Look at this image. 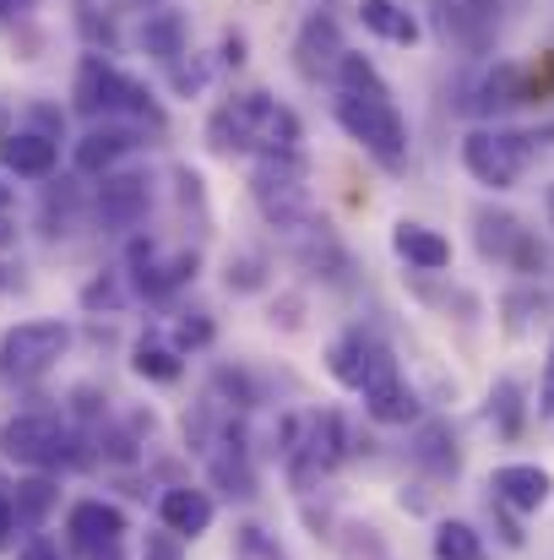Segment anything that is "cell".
Wrapping results in <instances>:
<instances>
[{"mask_svg": "<svg viewBox=\"0 0 554 560\" xmlns=\"http://www.w3.org/2000/svg\"><path fill=\"white\" fill-rule=\"evenodd\" d=\"M207 142H212V153H261V159L267 153H299V120L278 98L245 93V98H228L223 109H212Z\"/></svg>", "mask_w": 554, "mask_h": 560, "instance_id": "6da1fadb", "label": "cell"}, {"mask_svg": "<svg viewBox=\"0 0 554 560\" xmlns=\"http://www.w3.org/2000/svg\"><path fill=\"white\" fill-rule=\"evenodd\" d=\"M338 126L354 142H365L386 170L408 164V126H402L391 93H338Z\"/></svg>", "mask_w": 554, "mask_h": 560, "instance_id": "7a4b0ae2", "label": "cell"}, {"mask_svg": "<svg viewBox=\"0 0 554 560\" xmlns=\"http://www.w3.org/2000/svg\"><path fill=\"white\" fill-rule=\"evenodd\" d=\"M250 190L261 201V212L283 229V234H305L316 229V207H310V190H305V164L299 153H267L250 175Z\"/></svg>", "mask_w": 554, "mask_h": 560, "instance_id": "3957f363", "label": "cell"}, {"mask_svg": "<svg viewBox=\"0 0 554 560\" xmlns=\"http://www.w3.org/2000/svg\"><path fill=\"white\" fill-rule=\"evenodd\" d=\"M0 457L16 468H60L71 463V430L55 413H16L0 424Z\"/></svg>", "mask_w": 554, "mask_h": 560, "instance_id": "277c9868", "label": "cell"}, {"mask_svg": "<svg viewBox=\"0 0 554 560\" xmlns=\"http://www.w3.org/2000/svg\"><path fill=\"white\" fill-rule=\"evenodd\" d=\"M528 159H533V137H517V131H490L484 126V131H468V142H462L468 175L490 190L517 186L522 170H528Z\"/></svg>", "mask_w": 554, "mask_h": 560, "instance_id": "5b68a950", "label": "cell"}, {"mask_svg": "<svg viewBox=\"0 0 554 560\" xmlns=\"http://www.w3.org/2000/svg\"><path fill=\"white\" fill-rule=\"evenodd\" d=\"M76 109L82 115H153V93L142 88V82H131L126 71H115V66H104L98 55H87L82 60V71H76Z\"/></svg>", "mask_w": 554, "mask_h": 560, "instance_id": "8992f818", "label": "cell"}, {"mask_svg": "<svg viewBox=\"0 0 554 560\" xmlns=\"http://www.w3.org/2000/svg\"><path fill=\"white\" fill-rule=\"evenodd\" d=\"M66 349H71V327L66 322H16L0 338V375L5 381H38Z\"/></svg>", "mask_w": 554, "mask_h": 560, "instance_id": "52a82bcc", "label": "cell"}, {"mask_svg": "<svg viewBox=\"0 0 554 560\" xmlns=\"http://www.w3.org/2000/svg\"><path fill=\"white\" fill-rule=\"evenodd\" d=\"M327 371L338 375L349 392H359V397H375V392H386L391 381H402L391 349H386L380 338H369V332H343V338L327 349Z\"/></svg>", "mask_w": 554, "mask_h": 560, "instance_id": "ba28073f", "label": "cell"}, {"mask_svg": "<svg viewBox=\"0 0 554 560\" xmlns=\"http://www.w3.org/2000/svg\"><path fill=\"white\" fill-rule=\"evenodd\" d=\"M435 22L457 49L479 55V49H490V38L500 27V0H435Z\"/></svg>", "mask_w": 554, "mask_h": 560, "instance_id": "9c48e42d", "label": "cell"}, {"mask_svg": "<svg viewBox=\"0 0 554 560\" xmlns=\"http://www.w3.org/2000/svg\"><path fill=\"white\" fill-rule=\"evenodd\" d=\"M343 463V419L338 413H316L310 424H305V441L294 446V485L299 490H310L316 485V474H327V468H338Z\"/></svg>", "mask_w": 554, "mask_h": 560, "instance_id": "30bf717a", "label": "cell"}, {"mask_svg": "<svg viewBox=\"0 0 554 560\" xmlns=\"http://www.w3.org/2000/svg\"><path fill=\"white\" fill-rule=\"evenodd\" d=\"M148 207H153L148 175H104V186H98V223L104 229L126 234L148 218Z\"/></svg>", "mask_w": 554, "mask_h": 560, "instance_id": "8fae6325", "label": "cell"}, {"mask_svg": "<svg viewBox=\"0 0 554 560\" xmlns=\"http://www.w3.org/2000/svg\"><path fill=\"white\" fill-rule=\"evenodd\" d=\"M473 223H479V250H484V256H495V261H517L522 272H533V267L544 261V256L533 250L528 229H522L511 212H495V207H484Z\"/></svg>", "mask_w": 554, "mask_h": 560, "instance_id": "7c38bea8", "label": "cell"}, {"mask_svg": "<svg viewBox=\"0 0 554 560\" xmlns=\"http://www.w3.org/2000/svg\"><path fill=\"white\" fill-rule=\"evenodd\" d=\"M490 490H495V501L511 506V512H539V506H550L554 479L539 463H506V468H495Z\"/></svg>", "mask_w": 554, "mask_h": 560, "instance_id": "4fadbf2b", "label": "cell"}, {"mask_svg": "<svg viewBox=\"0 0 554 560\" xmlns=\"http://www.w3.org/2000/svg\"><path fill=\"white\" fill-rule=\"evenodd\" d=\"M66 528H71V545H76V550L98 556V550L120 545V534H126V512L109 506V501H76L71 517H66Z\"/></svg>", "mask_w": 554, "mask_h": 560, "instance_id": "5bb4252c", "label": "cell"}, {"mask_svg": "<svg viewBox=\"0 0 554 560\" xmlns=\"http://www.w3.org/2000/svg\"><path fill=\"white\" fill-rule=\"evenodd\" d=\"M294 55H299V71L305 77H327V71H338L343 66V33H338V22L327 16V11H316L305 27H299V44H294Z\"/></svg>", "mask_w": 554, "mask_h": 560, "instance_id": "9a60e30c", "label": "cell"}, {"mask_svg": "<svg viewBox=\"0 0 554 560\" xmlns=\"http://www.w3.org/2000/svg\"><path fill=\"white\" fill-rule=\"evenodd\" d=\"M131 148H137V131H131V126H109V120H104V126H93V131L76 142V153H71V159H76V170H82V175H109Z\"/></svg>", "mask_w": 554, "mask_h": 560, "instance_id": "2e32d148", "label": "cell"}, {"mask_svg": "<svg viewBox=\"0 0 554 560\" xmlns=\"http://www.w3.org/2000/svg\"><path fill=\"white\" fill-rule=\"evenodd\" d=\"M158 517H164V528L175 534V539H201L207 528H212V495L207 490H164V501H158Z\"/></svg>", "mask_w": 554, "mask_h": 560, "instance_id": "e0dca14e", "label": "cell"}, {"mask_svg": "<svg viewBox=\"0 0 554 560\" xmlns=\"http://www.w3.org/2000/svg\"><path fill=\"white\" fill-rule=\"evenodd\" d=\"M0 164H5L11 175H22V180H44V175H55L60 148H55L49 137H38V131H16V137L0 142Z\"/></svg>", "mask_w": 554, "mask_h": 560, "instance_id": "ac0fdd59", "label": "cell"}, {"mask_svg": "<svg viewBox=\"0 0 554 560\" xmlns=\"http://www.w3.org/2000/svg\"><path fill=\"white\" fill-rule=\"evenodd\" d=\"M391 245H397V256H402L408 267H419V272H440V267H451V240L435 234V229H424V223H397Z\"/></svg>", "mask_w": 554, "mask_h": 560, "instance_id": "d6986e66", "label": "cell"}, {"mask_svg": "<svg viewBox=\"0 0 554 560\" xmlns=\"http://www.w3.org/2000/svg\"><path fill=\"white\" fill-rule=\"evenodd\" d=\"M185 38H190V22H185V11H169V5L164 11H148L142 16V33H137V44L153 60H169V66L185 55Z\"/></svg>", "mask_w": 554, "mask_h": 560, "instance_id": "ffe728a7", "label": "cell"}, {"mask_svg": "<svg viewBox=\"0 0 554 560\" xmlns=\"http://www.w3.org/2000/svg\"><path fill=\"white\" fill-rule=\"evenodd\" d=\"M413 463L424 468V474H435V479H457V468H462V452H457V435H451V424H424L419 435H413Z\"/></svg>", "mask_w": 554, "mask_h": 560, "instance_id": "44dd1931", "label": "cell"}, {"mask_svg": "<svg viewBox=\"0 0 554 560\" xmlns=\"http://www.w3.org/2000/svg\"><path fill=\"white\" fill-rule=\"evenodd\" d=\"M359 22H365L375 38H386V44H402V49L419 44V22L397 0H359Z\"/></svg>", "mask_w": 554, "mask_h": 560, "instance_id": "7402d4cb", "label": "cell"}, {"mask_svg": "<svg viewBox=\"0 0 554 560\" xmlns=\"http://www.w3.org/2000/svg\"><path fill=\"white\" fill-rule=\"evenodd\" d=\"M522 98H528V71L511 66V60H500V66L479 82V98H473V104H479L484 115H495V109H511V104H522Z\"/></svg>", "mask_w": 554, "mask_h": 560, "instance_id": "603a6c76", "label": "cell"}, {"mask_svg": "<svg viewBox=\"0 0 554 560\" xmlns=\"http://www.w3.org/2000/svg\"><path fill=\"white\" fill-rule=\"evenodd\" d=\"M435 560H490V556H484L479 528H468V523H440V528H435Z\"/></svg>", "mask_w": 554, "mask_h": 560, "instance_id": "cb8c5ba5", "label": "cell"}, {"mask_svg": "<svg viewBox=\"0 0 554 560\" xmlns=\"http://www.w3.org/2000/svg\"><path fill=\"white\" fill-rule=\"evenodd\" d=\"M365 408L380 419V424H408L413 413H419V397L408 392V381H391L386 392H375V397H365Z\"/></svg>", "mask_w": 554, "mask_h": 560, "instance_id": "d4e9b609", "label": "cell"}, {"mask_svg": "<svg viewBox=\"0 0 554 560\" xmlns=\"http://www.w3.org/2000/svg\"><path fill=\"white\" fill-rule=\"evenodd\" d=\"M49 501H55V485H49V479H33V485H22V490H16V501H11V523L33 528V523L49 512Z\"/></svg>", "mask_w": 554, "mask_h": 560, "instance_id": "484cf974", "label": "cell"}, {"mask_svg": "<svg viewBox=\"0 0 554 560\" xmlns=\"http://www.w3.org/2000/svg\"><path fill=\"white\" fill-rule=\"evenodd\" d=\"M137 375H148V381H175L180 375V354L175 349H164V343H137Z\"/></svg>", "mask_w": 554, "mask_h": 560, "instance_id": "4316f807", "label": "cell"}, {"mask_svg": "<svg viewBox=\"0 0 554 560\" xmlns=\"http://www.w3.org/2000/svg\"><path fill=\"white\" fill-rule=\"evenodd\" d=\"M490 413H500V430L517 435V430H522V386H517V381H495V392H490Z\"/></svg>", "mask_w": 554, "mask_h": 560, "instance_id": "83f0119b", "label": "cell"}, {"mask_svg": "<svg viewBox=\"0 0 554 560\" xmlns=\"http://www.w3.org/2000/svg\"><path fill=\"white\" fill-rule=\"evenodd\" d=\"M212 479H217L228 495H256V479H250V468H245L239 452H234V457H212Z\"/></svg>", "mask_w": 554, "mask_h": 560, "instance_id": "f1b7e54d", "label": "cell"}, {"mask_svg": "<svg viewBox=\"0 0 554 560\" xmlns=\"http://www.w3.org/2000/svg\"><path fill=\"white\" fill-rule=\"evenodd\" d=\"M239 560H283V550L261 528H239Z\"/></svg>", "mask_w": 554, "mask_h": 560, "instance_id": "f546056e", "label": "cell"}, {"mask_svg": "<svg viewBox=\"0 0 554 560\" xmlns=\"http://www.w3.org/2000/svg\"><path fill=\"white\" fill-rule=\"evenodd\" d=\"M207 338H212V322H207L201 311H196V316H185L180 327H175V343H180V349H201Z\"/></svg>", "mask_w": 554, "mask_h": 560, "instance_id": "4dcf8cb0", "label": "cell"}, {"mask_svg": "<svg viewBox=\"0 0 554 560\" xmlns=\"http://www.w3.org/2000/svg\"><path fill=\"white\" fill-rule=\"evenodd\" d=\"M142 560H185L180 556V539L164 528V534H148V545H142Z\"/></svg>", "mask_w": 554, "mask_h": 560, "instance_id": "1f68e13d", "label": "cell"}, {"mask_svg": "<svg viewBox=\"0 0 554 560\" xmlns=\"http://www.w3.org/2000/svg\"><path fill=\"white\" fill-rule=\"evenodd\" d=\"M201 88H207V66H196V60L180 66L175 60V93H201Z\"/></svg>", "mask_w": 554, "mask_h": 560, "instance_id": "d6a6232c", "label": "cell"}, {"mask_svg": "<svg viewBox=\"0 0 554 560\" xmlns=\"http://www.w3.org/2000/svg\"><path fill=\"white\" fill-rule=\"evenodd\" d=\"M539 413L554 419V343H550V360H544V381H539Z\"/></svg>", "mask_w": 554, "mask_h": 560, "instance_id": "836d02e7", "label": "cell"}, {"mask_svg": "<svg viewBox=\"0 0 554 560\" xmlns=\"http://www.w3.org/2000/svg\"><path fill=\"white\" fill-rule=\"evenodd\" d=\"M16 560H60V550H55L49 539H33V545H27V550H22Z\"/></svg>", "mask_w": 554, "mask_h": 560, "instance_id": "e575fe53", "label": "cell"}, {"mask_svg": "<svg viewBox=\"0 0 554 560\" xmlns=\"http://www.w3.org/2000/svg\"><path fill=\"white\" fill-rule=\"evenodd\" d=\"M5 534H11V501L0 495V539H5Z\"/></svg>", "mask_w": 554, "mask_h": 560, "instance_id": "d590c367", "label": "cell"}, {"mask_svg": "<svg viewBox=\"0 0 554 560\" xmlns=\"http://www.w3.org/2000/svg\"><path fill=\"white\" fill-rule=\"evenodd\" d=\"M115 5H126V11H148L153 0H115Z\"/></svg>", "mask_w": 554, "mask_h": 560, "instance_id": "8d00e7d4", "label": "cell"}, {"mask_svg": "<svg viewBox=\"0 0 554 560\" xmlns=\"http://www.w3.org/2000/svg\"><path fill=\"white\" fill-rule=\"evenodd\" d=\"M93 560H120V545H109V550H98Z\"/></svg>", "mask_w": 554, "mask_h": 560, "instance_id": "74e56055", "label": "cell"}, {"mask_svg": "<svg viewBox=\"0 0 554 560\" xmlns=\"http://www.w3.org/2000/svg\"><path fill=\"white\" fill-rule=\"evenodd\" d=\"M16 5H27V0H0V16H5V11H16Z\"/></svg>", "mask_w": 554, "mask_h": 560, "instance_id": "f35d334b", "label": "cell"}, {"mask_svg": "<svg viewBox=\"0 0 554 560\" xmlns=\"http://www.w3.org/2000/svg\"><path fill=\"white\" fill-rule=\"evenodd\" d=\"M544 207H550V223H554V186L544 190Z\"/></svg>", "mask_w": 554, "mask_h": 560, "instance_id": "ab89813d", "label": "cell"}, {"mask_svg": "<svg viewBox=\"0 0 554 560\" xmlns=\"http://www.w3.org/2000/svg\"><path fill=\"white\" fill-rule=\"evenodd\" d=\"M5 201H11V190H5V186H0V212H5Z\"/></svg>", "mask_w": 554, "mask_h": 560, "instance_id": "60d3db41", "label": "cell"}]
</instances>
